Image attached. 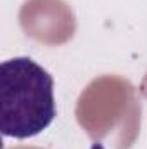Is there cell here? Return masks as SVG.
Segmentation results:
<instances>
[{"label": "cell", "instance_id": "1", "mask_svg": "<svg viewBox=\"0 0 147 149\" xmlns=\"http://www.w3.org/2000/svg\"><path fill=\"white\" fill-rule=\"evenodd\" d=\"M55 118L52 74L30 57L0 66V130L5 137L28 139L42 134Z\"/></svg>", "mask_w": 147, "mask_h": 149}]
</instances>
